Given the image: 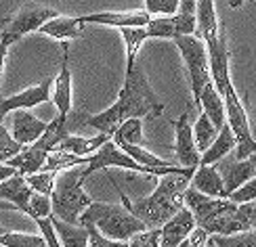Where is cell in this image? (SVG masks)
I'll list each match as a JSON object with an SVG mask.
<instances>
[{"mask_svg": "<svg viewBox=\"0 0 256 247\" xmlns=\"http://www.w3.org/2000/svg\"><path fill=\"white\" fill-rule=\"evenodd\" d=\"M82 19L80 17H66V15H57L48 19L46 23H42L38 34L48 36L52 40L59 42H70V40H78L82 36Z\"/></svg>", "mask_w": 256, "mask_h": 247, "instance_id": "19", "label": "cell"}, {"mask_svg": "<svg viewBox=\"0 0 256 247\" xmlns=\"http://www.w3.org/2000/svg\"><path fill=\"white\" fill-rule=\"evenodd\" d=\"M40 229V235L44 237L46 245L48 247H59V237H57V231H55V224H52V214L50 216H42V218H36L34 220Z\"/></svg>", "mask_w": 256, "mask_h": 247, "instance_id": "38", "label": "cell"}, {"mask_svg": "<svg viewBox=\"0 0 256 247\" xmlns=\"http://www.w3.org/2000/svg\"><path fill=\"white\" fill-rule=\"evenodd\" d=\"M248 159H250V162H252V164H254V168H256V153H252V155H250V157H248Z\"/></svg>", "mask_w": 256, "mask_h": 247, "instance_id": "44", "label": "cell"}, {"mask_svg": "<svg viewBox=\"0 0 256 247\" xmlns=\"http://www.w3.org/2000/svg\"><path fill=\"white\" fill-rule=\"evenodd\" d=\"M210 247H256V231H240L231 235H210Z\"/></svg>", "mask_w": 256, "mask_h": 247, "instance_id": "27", "label": "cell"}, {"mask_svg": "<svg viewBox=\"0 0 256 247\" xmlns=\"http://www.w3.org/2000/svg\"><path fill=\"white\" fill-rule=\"evenodd\" d=\"M176 141H174V153L176 159L180 162V166H189V168H198L200 166V149L196 145L194 138V126L189 124V113H180L176 120L172 122Z\"/></svg>", "mask_w": 256, "mask_h": 247, "instance_id": "10", "label": "cell"}, {"mask_svg": "<svg viewBox=\"0 0 256 247\" xmlns=\"http://www.w3.org/2000/svg\"><path fill=\"white\" fill-rule=\"evenodd\" d=\"M160 239H162V229L160 227H147L145 231L132 235L128 239L130 247H160Z\"/></svg>", "mask_w": 256, "mask_h": 247, "instance_id": "33", "label": "cell"}, {"mask_svg": "<svg viewBox=\"0 0 256 247\" xmlns=\"http://www.w3.org/2000/svg\"><path fill=\"white\" fill-rule=\"evenodd\" d=\"M198 227V220L187 206L176 210L162 227V239H160V247H180L185 237Z\"/></svg>", "mask_w": 256, "mask_h": 247, "instance_id": "14", "label": "cell"}, {"mask_svg": "<svg viewBox=\"0 0 256 247\" xmlns=\"http://www.w3.org/2000/svg\"><path fill=\"white\" fill-rule=\"evenodd\" d=\"M59 13L55 8L42 6V4H24L21 8H17L13 15L4 17L0 21V40L8 42V44H15L17 40H21L24 36L32 34V31H38L42 23H46L48 19L57 17Z\"/></svg>", "mask_w": 256, "mask_h": 247, "instance_id": "7", "label": "cell"}, {"mask_svg": "<svg viewBox=\"0 0 256 247\" xmlns=\"http://www.w3.org/2000/svg\"><path fill=\"white\" fill-rule=\"evenodd\" d=\"M52 103L61 117H70L72 111V71H70V46L68 42H61V69L59 76L52 80Z\"/></svg>", "mask_w": 256, "mask_h": 247, "instance_id": "13", "label": "cell"}, {"mask_svg": "<svg viewBox=\"0 0 256 247\" xmlns=\"http://www.w3.org/2000/svg\"><path fill=\"white\" fill-rule=\"evenodd\" d=\"M84 168L72 166L57 172L55 187L50 193L52 203V216H57L66 222L80 224V214L86 210L92 199L84 191Z\"/></svg>", "mask_w": 256, "mask_h": 247, "instance_id": "3", "label": "cell"}, {"mask_svg": "<svg viewBox=\"0 0 256 247\" xmlns=\"http://www.w3.org/2000/svg\"><path fill=\"white\" fill-rule=\"evenodd\" d=\"M172 42H174V46L178 48L180 57H183V61H185V67H187V73H189V84H191V99H194V105L198 107L200 92H202V88H204V84L210 80L206 42L202 38H198L196 34L178 36Z\"/></svg>", "mask_w": 256, "mask_h": 247, "instance_id": "5", "label": "cell"}, {"mask_svg": "<svg viewBox=\"0 0 256 247\" xmlns=\"http://www.w3.org/2000/svg\"><path fill=\"white\" fill-rule=\"evenodd\" d=\"M0 233H4V229H2V227H0Z\"/></svg>", "mask_w": 256, "mask_h": 247, "instance_id": "45", "label": "cell"}, {"mask_svg": "<svg viewBox=\"0 0 256 247\" xmlns=\"http://www.w3.org/2000/svg\"><path fill=\"white\" fill-rule=\"evenodd\" d=\"M32 187L28 185L26 174L15 172L13 176L0 180V208L6 210H19L30 216V197H32Z\"/></svg>", "mask_w": 256, "mask_h": 247, "instance_id": "12", "label": "cell"}, {"mask_svg": "<svg viewBox=\"0 0 256 247\" xmlns=\"http://www.w3.org/2000/svg\"><path fill=\"white\" fill-rule=\"evenodd\" d=\"M164 113V103L154 92L145 71L138 67V63H126L124 71V84L120 88V94L112 107L105 111L90 115L86 120V126L94 128L99 132H110L118 128L120 122L128 117H160Z\"/></svg>", "mask_w": 256, "mask_h": 247, "instance_id": "1", "label": "cell"}, {"mask_svg": "<svg viewBox=\"0 0 256 247\" xmlns=\"http://www.w3.org/2000/svg\"><path fill=\"white\" fill-rule=\"evenodd\" d=\"M216 164H218L216 170H218L222 182H225L227 193L236 191L240 185H244L248 178H252L256 174V168H254V164L250 162V159H238L236 155L229 157V159L222 157L220 162H216Z\"/></svg>", "mask_w": 256, "mask_h": 247, "instance_id": "17", "label": "cell"}, {"mask_svg": "<svg viewBox=\"0 0 256 247\" xmlns=\"http://www.w3.org/2000/svg\"><path fill=\"white\" fill-rule=\"evenodd\" d=\"M84 222H92L105 237H110L122 245H128V239H130L132 235L147 229V224L141 218H136L124 203L122 206H116V203L92 201L90 206L80 214V224H84Z\"/></svg>", "mask_w": 256, "mask_h": 247, "instance_id": "4", "label": "cell"}, {"mask_svg": "<svg viewBox=\"0 0 256 247\" xmlns=\"http://www.w3.org/2000/svg\"><path fill=\"white\" fill-rule=\"evenodd\" d=\"M15 168H10L8 164H0V180H4V178H8V176H13L15 174Z\"/></svg>", "mask_w": 256, "mask_h": 247, "instance_id": "42", "label": "cell"}, {"mask_svg": "<svg viewBox=\"0 0 256 247\" xmlns=\"http://www.w3.org/2000/svg\"><path fill=\"white\" fill-rule=\"evenodd\" d=\"M216 134H218V128L212 124V120L204 111H202V115L198 117V122L194 124V138H196V145L200 149V153L206 151V149L210 147V143L216 138Z\"/></svg>", "mask_w": 256, "mask_h": 247, "instance_id": "29", "label": "cell"}, {"mask_svg": "<svg viewBox=\"0 0 256 247\" xmlns=\"http://www.w3.org/2000/svg\"><path fill=\"white\" fill-rule=\"evenodd\" d=\"M8 42L0 40V86H2V69H4V59H6V52H8Z\"/></svg>", "mask_w": 256, "mask_h": 247, "instance_id": "41", "label": "cell"}, {"mask_svg": "<svg viewBox=\"0 0 256 247\" xmlns=\"http://www.w3.org/2000/svg\"><path fill=\"white\" fill-rule=\"evenodd\" d=\"M189 187L204 193V195H210V197H227L229 195L225 189V182H222L214 164H200L189 178Z\"/></svg>", "mask_w": 256, "mask_h": 247, "instance_id": "18", "label": "cell"}, {"mask_svg": "<svg viewBox=\"0 0 256 247\" xmlns=\"http://www.w3.org/2000/svg\"><path fill=\"white\" fill-rule=\"evenodd\" d=\"M55 178H57L55 170H38V172H32V174H26V180H28V185L32 187V191L44 193V195H50L52 193Z\"/></svg>", "mask_w": 256, "mask_h": 247, "instance_id": "31", "label": "cell"}, {"mask_svg": "<svg viewBox=\"0 0 256 247\" xmlns=\"http://www.w3.org/2000/svg\"><path fill=\"white\" fill-rule=\"evenodd\" d=\"M48 153H50L48 149L40 147L38 143H32V145L21 147V151L17 155H13L10 159H6V164L10 168H15L17 172H21V174H32V172L42 170Z\"/></svg>", "mask_w": 256, "mask_h": 247, "instance_id": "21", "label": "cell"}, {"mask_svg": "<svg viewBox=\"0 0 256 247\" xmlns=\"http://www.w3.org/2000/svg\"><path fill=\"white\" fill-rule=\"evenodd\" d=\"M48 122H42L40 117L30 113V109H17L13 117V126H10V134L19 145H32L42 136L46 130Z\"/></svg>", "mask_w": 256, "mask_h": 247, "instance_id": "16", "label": "cell"}, {"mask_svg": "<svg viewBox=\"0 0 256 247\" xmlns=\"http://www.w3.org/2000/svg\"><path fill=\"white\" fill-rule=\"evenodd\" d=\"M233 203H250V201H256V174L252 178H248L244 185H240L236 191L229 193V197Z\"/></svg>", "mask_w": 256, "mask_h": 247, "instance_id": "35", "label": "cell"}, {"mask_svg": "<svg viewBox=\"0 0 256 247\" xmlns=\"http://www.w3.org/2000/svg\"><path fill=\"white\" fill-rule=\"evenodd\" d=\"M198 109L204 111L212 124H214L218 130L222 126L227 124V117H225V99H222V94L216 90V86L212 80H208L204 84V88L200 92V99H198Z\"/></svg>", "mask_w": 256, "mask_h": 247, "instance_id": "20", "label": "cell"}, {"mask_svg": "<svg viewBox=\"0 0 256 247\" xmlns=\"http://www.w3.org/2000/svg\"><path fill=\"white\" fill-rule=\"evenodd\" d=\"M120 31H122L124 44H126V63H132V61H136L138 48L143 46V42L149 38V34H147V29L141 27V25L120 27Z\"/></svg>", "mask_w": 256, "mask_h": 247, "instance_id": "28", "label": "cell"}, {"mask_svg": "<svg viewBox=\"0 0 256 247\" xmlns=\"http://www.w3.org/2000/svg\"><path fill=\"white\" fill-rule=\"evenodd\" d=\"M116 143H128V145H141L143 143V117H128L120 122L114 130Z\"/></svg>", "mask_w": 256, "mask_h": 247, "instance_id": "26", "label": "cell"}, {"mask_svg": "<svg viewBox=\"0 0 256 247\" xmlns=\"http://www.w3.org/2000/svg\"><path fill=\"white\" fill-rule=\"evenodd\" d=\"M244 2H246V0H229V6L231 8H240Z\"/></svg>", "mask_w": 256, "mask_h": 247, "instance_id": "43", "label": "cell"}, {"mask_svg": "<svg viewBox=\"0 0 256 247\" xmlns=\"http://www.w3.org/2000/svg\"><path fill=\"white\" fill-rule=\"evenodd\" d=\"M206 50H208V67H210V80L214 82L216 90L222 94L231 86L229 76V50H227V36L225 27L218 29L216 36L206 40Z\"/></svg>", "mask_w": 256, "mask_h": 247, "instance_id": "9", "label": "cell"}, {"mask_svg": "<svg viewBox=\"0 0 256 247\" xmlns=\"http://www.w3.org/2000/svg\"><path fill=\"white\" fill-rule=\"evenodd\" d=\"M0 245L4 247H42L46 245L42 235H32V233H0Z\"/></svg>", "mask_w": 256, "mask_h": 247, "instance_id": "30", "label": "cell"}, {"mask_svg": "<svg viewBox=\"0 0 256 247\" xmlns=\"http://www.w3.org/2000/svg\"><path fill=\"white\" fill-rule=\"evenodd\" d=\"M222 25L218 23L214 0H196V31L194 34L202 40H208L218 34Z\"/></svg>", "mask_w": 256, "mask_h": 247, "instance_id": "22", "label": "cell"}, {"mask_svg": "<svg viewBox=\"0 0 256 247\" xmlns=\"http://www.w3.org/2000/svg\"><path fill=\"white\" fill-rule=\"evenodd\" d=\"M236 149V136H233L229 124H225L218 130L216 138L210 143V147L206 151H202V157H200V164H216L220 162L222 157H227L229 153H233Z\"/></svg>", "mask_w": 256, "mask_h": 247, "instance_id": "24", "label": "cell"}, {"mask_svg": "<svg viewBox=\"0 0 256 247\" xmlns=\"http://www.w3.org/2000/svg\"><path fill=\"white\" fill-rule=\"evenodd\" d=\"M82 23H97V25H112V27H130L141 25L145 27L149 23L152 15L147 10H103V13H92L80 17Z\"/></svg>", "mask_w": 256, "mask_h": 247, "instance_id": "15", "label": "cell"}, {"mask_svg": "<svg viewBox=\"0 0 256 247\" xmlns=\"http://www.w3.org/2000/svg\"><path fill=\"white\" fill-rule=\"evenodd\" d=\"M114 166L128 170V172H136V174L149 176V170L145 166L136 164L130 155L116 145L114 138H110V141H105L97 151L88 155V162H86V166H84V178L92 176L94 172H99V170H108V168H114Z\"/></svg>", "mask_w": 256, "mask_h": 247, "instance_id": "8", "label": "cell"}, {"mask_svg": "<svg viewBox=\"0 0 256 247\" xmlns=\"http://www.w3.org/2000/svg\"><path fill=\"white\" fill-rule=\"evenodd\" d=\"M52 214V203H50V195L34 191L30 197V218L36 220L42 216H50Z\"/></svg>", "mask_w": 256, "mask_h": 247, "instance_id": "34", "label": "cell"}, {"mask_svg": "<svg viewBox=\"0 0 256 247\" xmlns=\"http://www.w3.org/2000/svg\"><path fill=\"white\" fill-rule=\"evenodd\" d=\"M149 15H174L180 0H143Z\"/></svg>", "mask_w": 256, "mask_h": 247, "instance_id": "36", "label": "cell"}, {"mask_svg": "<svg viewBox=\"0 0 256 247\" xmlns=\"http://www.w3.org/2000/svg\"><path fill=\"white\" fill-rule=\"evenodd\" d=\"M52 224L63 247H88V231L82 224H72L57 216H52Z\"/></svg>", "mask_w": 256, "mask_h": 247, "instance_id": "25", "label": "cell"}, {"mask_svg": "<svg viewBox=\"0 0 256 247\" xmlns=\"http://www.w3.org/2000/svg\"><path fill=\"white\" fill-rule=\"evenodd\" d=\"M240 218L244 224V231H256V201L250 203H240Z\"/></svg>", "mask_w": 256, "mask_h": 247, "instance_id": "39", "label": "cell"}, {"mask_svg": "<svg viewBox=\"0 0 256 247\" xmlns=\"http://www.w3.org/2000/svg\"><path fill=\"white\" fill-rule=\"evenodd\" d=\"M82 227L88 231V245H90V247H122V243L114 241V239H110V237H105V235H103L97 227H94L92 222H84Z\"/></svg>", "mask_w": 256, "mask_h": 247, "instance_id": "37", "label": "cell"}, {"mask_svg": "<svg viewBox=\"0 0 256 247\" xmlns=\"http://www.w3.org/2000/svg\"><path fill=\"white\" fill-rule=\"evenodd\" d=\"M191 174H183V172H170V174L158 176V187L152 195L141 197V199H128L122 189L116 185L112 178L114 189L120 193V199L124 206L130 210L136 218H141L147 227H162V224L172 216L176 210L185 206L183 195L189 187Z\"/></svg>", "mask_w": 256, "mask_h": 247, "instance_id": "2", "label": "cell"}, {"mask_svg": "<svg viewBox=\"0 0 256 247\" xmlns=\"http://www.w3.org/2000/svg\"><path fill=\"white\" fill-rule=\"evenodd\" d=\"M222 99H225L227 124L231 128L233 136H236V149H233V155H236L238 159H248L252 153H256V138L252 136V128H250L246 107H244V103L240 101L233 84L227 86V90L222 92Z\"/></svg>", "mask_w": 256, "mask_h": 247, "instance_id": "6", "label": "cell"}, {"mask_svg": "<svg viewBox=\"0 0 256 247\" xmlns=\"http://www.w3.org/2000/svg\"><path fill=\"white\" fill-rule=\"evenodd\" d=\"M21 147L24 145H19L15 141L13 134L6 130V126L2 124V120H0V164H6V159L17 155L21 151Z\"/></svg>", "mask_w": 256, "mask_h": 247, "instance_id": "32", "label": "cell"}, {"mask_svg": "<svg viewBox=\"0 0 256 247\" xmlns=\"http://www.w3.org/2000/svg\"><path fill=\"white\" fill-rule=\"evenodd\" d=\"M208 237H210V233L198 224V227L185 237V241L180 243V247H206L208 245Z\"/></svg>", "mask_w": 256, "mask_h": 247, "instance_id": "40", "label": "cell"}, {"mask_svg": "<svg viewBox=\"0 0 256 247\" xmlns=\"http://www.w3.org/2000/svg\"><path fill=\"white\" fill-rule=\"evenodd\" d=\"M50 90H52V78L40 82L36 86H30V88L21 90L13 96H6V99H0V120L17 109H32V107H38L42 103H46L50 99Z\"/></svg>", "mask_w": 256, "mask_h": 247, "instance_id": "11", "label": "cell"}, {"mask_svg": "<svg viewBox=\"0 0 256 247\" xmlns=\"http://www.w3.org/2000/svg\"><path fill=\"white\" fill-rule=\"evenodd\" d=\"M112 136H114V134H110V132H99L97 136H90V138L66 134L55 149H61V151H68V153L80 155V157H86V155H90V153L97 151V149H99L105 141H110Z\"/></svg>", "mask_w": 256, "mask_h": 247, "instance_id": "23", "label": "cell"}]
</instances>
